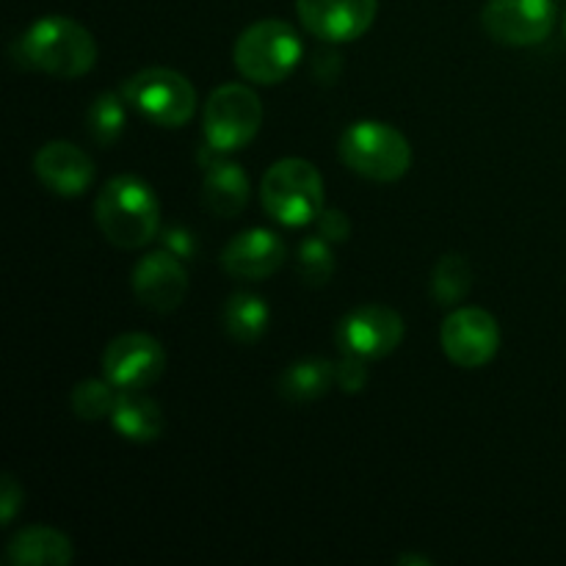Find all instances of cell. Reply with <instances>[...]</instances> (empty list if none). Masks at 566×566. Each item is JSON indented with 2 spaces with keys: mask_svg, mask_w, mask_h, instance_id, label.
<instances>
[{
  "mask_svg": "<svg viewBox=\"0 0 566 566\" xmlns=\"http://www.w3.org/2000/svg\"><path fill=\"white\" fill-rule=\"evenodd\" d=\"M11 55L20 66L53 77H81L97 64L94 36L70 17H42L14 42Z\"/></svg>",
  "mask_w": 566,
  "mask_h": 566,
  "instance_id": "obj_1",
  "label": "cell"
},
{
  "mask_svg": "<svg viewBox=\"0 0 566 566\" xmlns=\"http://www.w3.org/2000/svg\"><path fill=\"white\" fill-rule=\"evenodd\" d=\"M94 219L114 247L142 249L158 235L160 202L147 182L133 175H119L99 191Z\"/></svg>",
  "mask_w": 566,
  "mask_h": 566,
  "instance_id": "obj_2",
  "label": "cell"
},
{
  "mask_svg": "<svg viewBox=\"0 0 566 566\" xmlns=\"http://www.w3.org/2000/svg\"><path fill=\"white\" fill-rule=\"evenodd\" d=\"M337 153L354 175L374 182L401 180L412 166V147L407 136L387 122H354L340 136Z\"/></svg>",
  "mask_w": 566,
  "mask_h": 566,
  "instance_id": "obj_3",
  "label": "cell"
},
{
  "mask_svg": "<svg viewBox=\"0 0 566 566\" xmlns=\"http://www.w3.org/2000/svg\"><path fill=\"white\" fill-rule=\"evenodd\" d=\"M304 44L296 28L282 20H260L249 25L235 42L238 72L260 86H276L298 66Z\"/></svg>",
  "mask_w": 566,
  "mask_h": 566,
  "instance_id": "obj_4",
  "label": "cell"
},
{
  "mask_svg": "<svg viewBox=\"0 0 566 566\" xmlns=\"http://www.w3.org/2000/svg\"><path fill=\"white\" fill-rule=\"evenodd\" d=\"M260 202L280 224L304 227L324 210V180L310 160L282 158L265 171Z\"/></svg>",
  "mask_w": 566,
  "mask_h": 566,
  "instance_id": "obj_5",
  "label": "cell"
},
{
  "mask_svg": "<svg viewBox=\"0 0 566 566\" xmlns=\"http://www.w3.org/2000/svg\"><path fill=\"white\" fill-rule=\"evenodd\" d=\"M122 97L160 127H182L197 114V92L191 81L166 66H153L127 77Z\"/></svg>",
  "mask_w": 566,
  "mask_h": 566,
  "instance_id": "obj_6",
  "label": "cell"
},
{
  "mask_svg": "<svg viewBox=\"0 0 566 566\" xmlns=\"http://www.w3.org/2000/svg\"><path fill=\"white\" fill-rule=\"evenodd\" d=\"M205 142L219 153H238L260 133L263 103L243 83H224L205 103Z\"/></svg>",
  "mask_w": 566,
  "mask_h": 566,
  "instance_id": "obj_7",
  "label": "cell"
},
{
  "mask_svg": "<svg viewBox=\"0 0 566 566\" xmlns=\"http://www.w3.org/2000/svg\"><path fill=\"white\" fill-rule=\"evenodd\" d=\"M335 340L343 354L363 359H385L401 346L403 318L385 304H363L337 324Z\"/></svg>",
  "mask_w": 566,
  "mask_h": 566,
  "instance_id": "obj_8",
  "label": "cell"
},
{
  "mask_svg": "<svg viewBox=\"0 0 566 566\" xmlns=\"http://www.w3.org/2000/svg\"><path fill=\"white\" fill-rule=\"evenodd\" d=\"M440 343L446 357L459 368H481L501 348V326L481 307H459L442 321Z\"/></svg>",
  "mask_w": 566,
  "mask_h": 566,
  "instance_id": "obj_9",
  "label": "cell"
},
{
  "mask_svg": "<svg viewBox=\"0 0 566 566\" xmlns=\"http://www.w3.org/2000/svg\"><path fill=\"white\" fill-rule=\"evenodd\" d=\"M164 346L142 332L114 337L103 354V374L116 390H147L164 376Z\"/></svg>",
  "mask_w": 566,
  "mask_h": 566,
  "instance_id": "obj_10",
  "label": "cell"
},
{
  "mask_svg": "<svg viewBox=\"0 0 566 566\" xmlns=\"http://www.w3.org/2000/svg\"><path fill=\"white\" fill-rule=\"evenodd\" d=\"M486 33L509 48H531L551 36L556 22L553 0H490L484 6Z\"/></svg>",
  "mask_w": 566,
  "mask_h": 566,
  "instance_id": "obj_11",
  "label": "cell"
},
{
  "mask_svg": "<svg viewBox=\"0 0 566 566\" xmlns=\"http://www.w3.org/2000/svg\"><path fill=\"white\" fill-rule=\"evenodd\" d=\"M296 11L313 36L343 44L368 33L379 11V0H296Z\"/></svg>",
  "mask_w": 566,
  "mask_h": 566,
  "instance_id": "obj_12",
  "label": "cell"
},
{
  "mask_svg": "<svg viewBox=\"0 0 566 566\" xmlns=\"http://www.w3.org/2000/svg\"><path fill=\"white\" fill-rule=\"evenodd\" d=\"M130 285L144 307L155 313H171L180 307L188 293V271L177 254L160 249L138 260Z\"/></svg>",
  "mask_w": 566,
  "mask_h": 566,
  "instance_id": "obj_13",
  "label": "cell"
},
{
  "mask_svg": "<svg viewBox=\"0 0 566 566\" xmlns=\"http://www.w3.org/2000/svg\"><path fill=\"white\" fill-rule=\"evenodd\" d=\"M287 249L276 232L252 227L247 232H238L221 252V269L232 280L260 282L274 276L285 265Z\"/></svg>",
  "mask_w": 566,
  "mask_h": 566,
  "instance_id": "obj_14",
  "label": "cell"
},
{
  "mask_svg": "<svg viewBox=\"0 0 566 566\" xmlns=\"http://www.w3.org/2000/svg\"><path fill=\"white\" fill-rule=\"evenodd\" d=\"M33 171L44 188L66 199L81 197L94 180L92 158L72 142L44 144L33 158Z\"/></svg>",
  "mask_w": 566,
  "mask_h": 566,
  "instance_id": "obj_15",
  "label": "cell"
},
{
  "mask_svg": "<svg viewBox=\"0 0 566 566\" xmlns=\"http://www.w3.org/2000/svg\"><path fill=\"white\" fill-rule=\"evenodd\" d=\"M221 155L224 153L213 149L210 144H205L202 155H199L205 166L202 199L210 213L221 216V219H235L249 205V177L235 160H224Z\"/></svg>",
  "mask_w": 566,
  "mask_h": 566,
  "instance_id": "obj_16",
  "label": "cell"
},
{
  "mask_svg": "<svg viewBox=\"0 0 566 566\" xmlns=\"http://www.w3.org/2000/svg\"><path fill=\"white\" fill-rule=\"evenodd\" d=\"M6 556L14 566H70L75 553L66 534L48 525H31L11 536Z\"/></svg>",
  "mask_w": 566,
  "mask_h": 566,
  "instance_id": "obj_17",
  "label": "cell"
},
{
  "mask_svg": "<svg viewBox=\"0 0 566 566\" xmlns=\"http://www.w3.org/2000/svg\"><path fill=\"white\" fill-rule=\"evenodd\" d=\"M111 423L130 442H155L166 429L160 403L144 390H119Z\"/></svg>",
  "mask_w": 566,
  "mask_h": 566,
  "instance_id": "obj_18",
  "label": "cell"
},
{
  "mask_svg": "<svg viewBox=\"0 0 566 566\" xmlns=\"http://www.w3.org/2000/svg\"><path fill=\"white\" fill-rule=\"evenodd\" d=\"M332 385H337V376L329 359H298L280 376V396L293 403H310L324 398Z\"/></svg>",
  "mask_w": 566,
  "mask_h": 566,
  "instance_id": "obj_19",
  "label": "cell"
},
{
  "mask_svg": "<svg viewBox=\"0 0 566 566\" xmlns=\"http://www.w3.org/2000/svg\"><path fill=\"white\" fill-rule=\"evenodd\" d=\"M269 304L263 302L254 293H232L227 298L224 310H221V324H224V332L235 343H258L260 337L269 329Z\"/></svg>",
  "mask_w": 566,
  "mask_h": 566,
  "instance_id": "obj_20",
  "label": "cell"
},
{
  "mask_svg": "<svg viewBox=\"0 0 566 566\" xmlns=\"http://www.w3.org/2000/svg\"><path fill=\"white\" fill-rule=\"evenodd\" d=\"M473 287V269H470L464 254H442L440 263L434 265L431 274V296L440 307H457L459 302L470 296Z\"/></svg>",
  "mask_w": 566,
  "mask_h": 566,
  "instance_id": "obj_21",
  "label": "cell"
},
{
  "mask_svg": "<svg viewBox=\"0 0 566 566\" xmlns=\"http://www.w3.org/2000/svg\"><path fill=\"white\" fill-rule=\"evenodd\" d=\"M127 99L122 94L105 92L88 105L86 111V133L92 136L94 144L99 147H111L116 144V138L122 136L127 125Z\"/></svg>",
  "mask_w": 566,
  "mask_h": 566,
  "instance_id": "obj_22",
  "label": "cell"
},
{
  "mask_svg": "<svg viewBox=\"0 0 566 566\" xmlns=\"http://www.w3.org/2000/svg\"><path fill=\"white\" fill-rule=\"evenodd\" d=\"M116 398H119V390L108 379H86L81 385H75L70 403L77 418L94 423V420H103L114 415Z\"/></svg>",
  "mask_w": 566,
  "mask_h": 566,
  "instance_id": "obj_23",
  "label": "cell"
},
{
  "mask_svg": "<svg viewBox=\"0 0 566 566\" xmlns=\"http://www.w3.org/2000/svg\"><path fill=\"white\" fill-rule=\"evenodd\" d=\"M298 274L307 285L321 287L332 280L335 274V254H332L329 241L324 235H310L304 238L302 247H298L296 254Z\"/></svg>",
  "mask_w": 566,
  "mask_h": 566,
  "instance_id": "obj_24",
  "label": "cell"
},
{
  "mask_svg": "<svg viewBox=\"0 0 566 566\" xmlns=\"http://www.w3.org/2000/svg\"><path fill=\"white\" fill-rule=\"evenodd\" d=\"M368 359L363 357H352V354H343L340 363L335 365V376H337V387L348 396L354 392H363L365 385H368Z\"/></svg>",
  "mask_w": 566,
  "mask_h": 566,
  "instance_id": "obj_25",
  "label": "cell"
},
{
  "mask_svg": "<svg viewBox=\"0 0 566 566\" xmlns=\"http://www.w3.org/2000/svg\"><path fill=\"white\" fill-rule=\"evenodd\" d=\"M160 243H164L166 252L177 254L180 260H193L199 252V241L188 227H166L160 232Z\"/></svg>",
  "mask_w": 566,
  "mask_h": 566,
  "instance_id": "obj_26",
  "label": "cell"
},
{
  "mask_svg": "<svg viewBox=\"0 0 566 566\" xmlns=\"http://www.w3.org/2000/svg\"><path fill=\"white\" fill-rule=\"evenodd\" d=\"M315 224H318V235H324L329 243H343L352 232V221L340 208H324Z\"/></svg>",
  "mask_w": 566,
  "mask_h": 566,
  "instance_id": "obj_27",
  "label": "cell"
},
{
  "mask_svg": "<svg viewBox=\"0 0 566 566\" xmlns=\"http://www.w3.org/2000/svg\"><path fill=\"white\" fill-rule=\"evenodd\" d=\"M22 506V486L17 484L14 475H3V486H0V523L9 525L14 514Z\"/></svg>",
  "mask_w": 566,
  "mask_h": 566,
  "instance_id": "obj_28",
  "label": "cell"
},
{
  "mask_svg": "<svg viewBox=\"0 0 566 566\" xmlns=\"http://www.w3.org/2000/svg\"><path fill=\"white\" fill-rule=\"evenodd\" d=\"M398 564H431L429 558H418V556H403L398 558Z\"/></svg>",
  "mask_w": 566,
  "mask_h": 566,
  "instance_id": "obj_29",
  "label": "cell"
},
{
  "mask_svg": "<svg viewBox=\"0 0 566 566\" xmlns=\"http://www.w3.org/2000/svg\"><path fill=\"white\" fill-rule=\"evenodd\" d=\"M564 36H566V14H564Z\"/></svg>",
  "mask_w": 566,
  "mask_h": 566,
  "instance_id": "obj_30",
  "label": "cell"
}]
</instances>
